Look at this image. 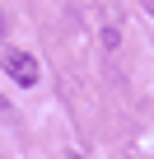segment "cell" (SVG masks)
<instances>
[{
    "instance_id": "obj_1",
    "label": "cell",
    "mask_w": 154,
    "mask_h": 159,
    "mask_svg": "<svg viewBox=\"0 0 154 159\" xmlns=\"http://www.w3.org/2000/svg\"><path fill=\"white\" fill-rule=\"evenodd\" d=\"M0 66H5V75H14V84H37V61H33V52H19V47H5L0 52Z\"/></svg>"
},
{
    "instance_id": "obj_2",
    "label": "cell",
    "mask_w": 154,
    "mask_h": 159,
    "mask_svg": "<svg viewBox=\"0 0 154 159\" xmlns=\"http://www.w3.org/2000/svg\"><path fill=\"white\" fill-rule=\"evenodd\" d=\"M140 5H145V14H149V19H154V0H140Z\"/></svg>"
},
{
    "instance_id": "obj_3",
    "label": "cell",
    "mask_w": 154,
    "mask_h": 159,
    "mask_svg": "<svg viewBox=\"0 0 154 159\" xmlns=\"http://www.w3.org/2000/svg\"><path fill=\"white\" fill-rule=\"evenodd\" d=\"M0 112H10V103H5V98H0Z\"/></svg>"
},
{
    "instance_id": "obj_4",
    "label": "cell",
    "mask_w": 154,
    "mask_h": 159,
    "mask_svg": "<svg viewBox=\"0 0 154 159\" xmlns=\"http://www.w3.org/2000/svg\"><path fill=\"white\" fill-rule=\"evenodd\" d=\"M0 33H5V14H0Z\"/></svg>"
}]
</instances>
